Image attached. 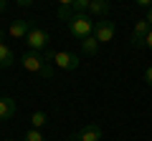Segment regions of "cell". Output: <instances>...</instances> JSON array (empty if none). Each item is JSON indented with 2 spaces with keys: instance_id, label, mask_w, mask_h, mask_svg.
<instances>
[{
  "instance_id": "cell-21",
  "label": "cell",
  "mask_w": 152,
  "mask_h": 141,
  "mask_svg": "<svg viewBox=\"0 0 152 141\" xmlns=\"http://www.w3.org/2000/svg\"><path fill=\"white\" fill-rule=\"evenodd\" d=\"M147 23H150V25H152V8H150V10H147Z\"/></svg>"
},
{
  "instance_id": "cell-16",
  "label": "cell",
  "mask_w": 152,
  "mask_h": 141,
  "mask_svg": "<svg viewBox=\"0 0 152 141\" xmlns=\"http://www.w3.org/2000/svg\"><path fill=\"white\" fill-rule=\"evenodd\" d=\"M89 3H91V0H71V8H74V13H86Z\"/></svg>"
},
{
  "instance_id": "cell-20",
  "label": "cell",
  "mask_w": 152,
  "mask_h": 141,
  "mask_svg": "<svg viewBox=\"0 0 152 141\" xmlns=\"http://www.w3.org/2000/svg\"><path fill=\"white\" fill-rule=\"evenodd\" d=\"M3 10H8V0H0V13Z\"/></svg>"
},
{
  "instance_id": "cell-19",
  "label": "cell",
  "mask_w": 152,
  "mask_h": 141,
  "mask_svg": "<svg viewBox=\"0 0 152 141\" xmlns=\"http://www.w3.org/2000/svg\"><path fill=\"white\" fill-rule=\"evenodd\" d=\"M145 48L152 53V30H150V35H147V43H145Z\"/></svg>"
},
{
  "instance_id": "cell-3",
  "label": "cell",
  "mask_w": 152,
  "mask_h": 141,
  "mask_svg": "<svg viewBox=\"0 0 152 141\" xmlns=\"http://www.w3.org/2000/svg\"><path fill=\"white\" fill-rule=\"evenodd\" d=\"M48 43H51V35L43 30V28H38V25H33L31 33L26 35L28 50H36V53H46V50H48Z\"/></svg>"
},
{
  "instance_id": "cell-22",
  "label": "cell",
  "mask_w": 152,
  "mask_h": 141,
  "mask_svg": "<svg viewBox=\"0 0 152 141\" xmlns=\"http://www.w3.org/2000/svg\"><path fill=\"white\" fill-rule=\"evenodd\" d=\"M5 141H13V139H5Z\"/></svg>"
},
{
  "instance_id": "cell-12",
  "label": "cell",
  "mask_w": 152,
  "mask_h": 141,
  "mask_svg": "<svg viewBox=\"0 0 152 141\" xmlns=\"http://www.w3.org/2000/svg\"><path fill=\"white\" fill-rule=\"evenodd\" d=\"M99 45H102V43H99L94 35H89L86 40H81V53L84 55H96L99 53Z\"/></svg>"
},
{
  "instance_id": "cell-18",
  "label": "cell",
  "mask_w": 152,
  "mask_h": 141,
  "mask_svg": "<svg viewBox=\"0 0 152 141\" xmlns=\"http://www.w3.org/2000/svg\"><path fill=\"white\" fill-rule=\"evenodd\" d=\"M137 5H140V8H147V10H150V8H152V0H137Z\"/></svg>"
},
{
  "instance_id": "cell-14",
  "label": "cell",
  "mask_w": 152,
  "mask_h": 141,
  "mask_svg": "<svg viewBox=\"0 0 152 141\" xmlns=\"http://www.w3.org/2000/svg\"><path fill=\"white\" fill-rule=\"evenodd\" d=\"M48 124V116H46V111H33V116H31V126L33 129H43V126Z\"/></svg>"
},
{
  "instance_id": "cell-17",
  "label": "cell",
  "mask_w": 152,
  "mask_h": 141,
  "mask_svg": "<svg viewBox=\"0 0 152 141\" xmlns=\"http://www.w3.org/2000/svg\"><path fill=\"white\" fill-rule=\"evenodd\" d=\"M145 81H147V86L152 88V65H147V70H145Z\"/></svg>"
},
{
  "instance_id": "cell-9",
  "label": "cell",
  "mask_w": 152,
  "mask_h": 141,
  "mask_svg": "<svg viewBox=\"0 0 152 141\" xmlns=\"http://www.w3.org/2000/svg\"><path fill=\"white\" fill-rule=\"evenodd\" d=\"M109 10H112L109 0H91V3H89V10H86V13L102 20V18H107V15H109Z\"/></svg>"
},
{
  "instance_id": "cell-2",
  "label": "cell",
  "mask_w": 152,
  "mask_h": 141,
  "mask_svg": "<svg viewBox=\"0 0 152 141\" xmlns=\"http://www.w3.org/2000/svg\"><path fill=\"white\" fill-rule=\"evenodd\" d=\"M94 23L96 20H91L89 13H76L69 20V33L74 38H79V40H86L89 35H94Z\"/></svg>"
},
{
  "instance_id": "cell-8",
  "label": "cell",
  "mask_w": 152,
  "mask_h": 141,
  "mask_svg": "<svg viewBox=\"0 0 152 141\" xmlns=\"http://www.w3.org/2000/svg\"><path fill=\"white\" fill-rule=\"evenodd\" d=\"M31 28H33V23L31 20H23V18H18V20H13L10 23V28H8V35L10 38H26L28 33H31Z\"/></svg>"
},
{
  "instance_id": "cell-6",
  "label": "cell",
  "mask_w": 152,
  "mask_h": 141,
  "mask_svg": "<svg viewBox=\"0 0 152 141\" xmlns=\"http://www.w3.org/2000/svg\"><path fill=\"white\" fill-rule=\"evenodd\" d=\"M102 136H104V129L99 124H86V126H81V129L76 131L71 139L74 141H102Z\"/></svg>"
},
{
  "instance_id": "cell-10",
  "label": "cell",
  "mask_w": 152,
  "mask_h": 141,
  "mask_svg": "<svg viewBox=\"0 0 152 141\" xmlns=\"http://www.w3.org/2000/svg\"><path fill=\"white\" fill-rule=\"evenodd\" d=\"M15 116V101L10 96H0V121H8Z\"/></svg>"
},
{
  "instance_id": "cell-4",
  "label": "cell",
  "mask_w": 152,
  "mask_h": 141,
  "mask_svg": "<svg viewBox=\"0 0 152 141\" xmlns=\"http://www.w3.org/2000/svg\"><path fill=\"white\" fill-rule=\"evenodd\" d=\"M51 63H53V68H58V70H76L79 63H81V58H79L76 53H69V50H56Z\"/></svg>"
},
{
  "instance_id": "cell-15",
  "label": "cell",
  "mask_w": 152,
  "mask_h": 141,
  "mask_svg": "<svg viewBox=\"0 0 152 141\" xmlns=\"http://www.w3.org/2000/svg\"><path fill=\"white\" fill-rule=\"evenodd\" d=\"M23 141H46V134H43V131H38V129H28Z\"/></svg>"
},
{
  "instance_id": "cell-1",
  "label": "cell",
  "mask_w": 152,
  "mask_h": 141,
  "mask_svg": "<svg viewBox=\"0 0 152 141\" xmlns=\"http://www.w3.org/2000/svg\"><path fill=\"white\" fill-rule=\"evenodd\" d=\"M20 65L23 70L28 73H36V76H43V78H53L56 76V68L43 53H36V50H26L20 55Z\"/></svg>"
},
{
  "instance_id": "cell-5",
  "label": "cell",
  "mask_w": 152,
  "mask_h": 141,
  "mask_svg": "<svg viewBox=\"0 0 152 141\" xmlns=\"http://www.w3.org/2000/svg\"><path fill=\"white\" fill-rule=\"evenodd\" d=\"M114 33H117V25H114L112 20H107V18H102V20L94 23V38H96L99 43L114 40Z\"/></svg>"
},
{
  "instance_id": "cell-7",
  "label": "cell",
  "mask_w": 152,
  "mask_h": 141,
  "mask_svg": "<svg viewBox=\"0 0 152 141\" xmlns=\"http://www.w3.org/2000/svg\"><path fill=\"white\" fill-rule=\"evenodd\" d=\"M150 30H152V25L147 23V18L137 20V23H134V30H132V45H134V48H145Z\"/></svg>"
},
{
  "instance_id": "cell-11",
  "label": "cell",
  "mask_w": 152,
  "mask_h": 141,
  "mask_svg": "<svg viewBox=\"0 0 152 141\" xmlns=\"http://www.w3.org/2000/svg\"><path fill=\"white\" fill-rule=\"evenodd\" d=\"M13 63H15V55H13V50L8 48L3 40H0V68H10Z\"/></svg>"
},
{
  "instance_id": "cell-13",
  "label": "cell",
  "mask_w": 152,
  "mask_h": 141,
  "mask_svg": "<svg viewBox=\"0 0 152 141\" xmlns=\"http://www.w3.org/2000/svg\"><path fill=\"white\" fill-rule=\"evenodd\" d=\"M56 15H58L61 20H66V23H69L71 18L76 15V13H74V8H71V0H64V3H61V5H58V10H56Z\"/></svg>"
}]
</instances>
